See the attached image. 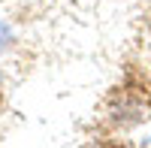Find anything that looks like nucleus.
<instances>
[{"label": "nucleus", "mask_w": 151, "mask_h": 148, "mask_svg": "<svg viewBox=\"0 0 151 148\" xmlns=\"http://www.w3.org/2000/svg\"><path fill=\"white\" fill-rule=\"evenodd\" d=\"M12 42H15V33H12V27L6 21H0V52H9Z\"/></svg>", "instance_id": "obj_1"}, {"label": "nucleus", "mask_w": 151, "mask_h": 148, "mask_svg": "<svg viewBox=\"0 0 151 148\" xmlns=\"http://www.w3.org/2000/svg\"><path fill=\"white\" fill-rule=\"evenodd\" d=\"M0 85H3V70H0Z\"/></svg>", "instance_id": "obj_2"}, {"label": "nucleus", "mask_w": 151, "mask_h": 148, "mask_svg": "<svg viewBox=\"0 0 151 148\" xmlns=\"http://www.w3.org/2000/svg\"><path fill=\"white\" fill-rule=\"evenodd\" d=\"M148 142H151V139H148Z\"/></svg>", "instance_id": "obj_3"}]
</instances>
